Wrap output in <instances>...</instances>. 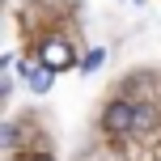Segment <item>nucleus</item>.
Listing matches in <instances>:
<instances>
[{
    "label": "nucleus",
    "mask_w": 161,
    "mask_h": 161,
    "mask_svg": "<svg viewBox=\"0 0 161 161\" xmlns=\"http://www.w3.org/2000/svg\"><path fill=\"white\" fill-rule=\"evenodd\" d=\"M102 127L110 131V136H127V131H136V102H110L102 110Z\"/></svg>",
    "instance_id": "nucleus-1"
},
{
    "label": "nucleus",
    "mask_w": 161,
    "mask_h": 161,
    "mask_svg": "<svg viewBox=\"0 0 161 161\" xmlns=\"http://www.w3.org/2000/svg\"><path fill=\"white\" fill-rule=\"evenodd\" d=\"M38 64L47 68V72H59V68H72V47H68L64 38H47L38 47Z\"/></svg>",
    "instance_id": "nucleus-2"
},
{
    "label": "nucleus",
    "mask_w": 161,
    "mask_h": 161,
    "mask_svg": "<svg viewBox=\"0 0 161 161\" xmlns=\"http://www.w3.org/2000/svg\"><path fill=\"white\" fill-rule=\"evenodd\" d=\"M21 76H25V85H30L34 93H47V89H51V72H47L42 64H34V59L21 68Z\"/></svg>",
    "instance_id": "nucleus-3"
},
{
    "label": "nucleus",
    "mask_w": 161,
    "mask_h": 161,
    "mask_svg": "<svg viewBox=\"0 0 161 161\" xmlns=\"http://www.w3.org/2000/svg\"><path fill=\"white\" fill-rule=\"evenodd\" d=\"M102 64H106V51H89V55L80 59V72H97Z\"/></svg>",
    "instance_id": "nucleus-4"
},
{
    "label": "nucleus",
    "mask_w": 161,
    "mask_h": 161,
    "mask_svg": "<svg viewBox=\"0 0 161 161\" xmlns=\"http://www.w3.org/2000/svg\"><path fill=\"white\" fill-rule=\"evenodd\" d=\"M0 144H4V148L17 144V127H13V123H4V127H0Z\"/></svg>",
    "instance_id": "nucleus-5"
},
{
    "label": "nucleus",
    "mask_w": 161,
    "mask_h": 161,
    "mask_svg": "<svg viewBox=\"0 0 161 161\" xmlns=\"http://www.w3.org/2000/svg\"><path fill=\"white\" fill-rule=\"evenodd\" d=\"M136 127H153V110L148 106H136Z\"/></svg>",
    "instance_id": "nucleus-6"
},
{
    "label": "nucleus",
    "mask_w": 161,
    "mask_h": 161,
    "mask_svg": "<svg viewBox=\"0 0 161 161\" xmlns=\"http://www.w3.org/2000/svg\"><path fill=\"white\" fill-rule=\"evenodd\" d=\"M127 4H140V0H127Z\"/></svg>",
    "instance_id": "nucleus-7"
},
{
    "label": "nucleus",
    "mask_w": 161,
    "mask_h": 161,
    "mask_svg": "<svg viewBox=\"0 0 161 161\" xmlns=\"http://www.w3.org/2000/svg\"><path fill=\"white\" fill-rule=\"evenodd\" d=\"M157 161H161V157H157Z\"/></svg>",
    "instance_id": "nucleus-8"
}]
</instances>
